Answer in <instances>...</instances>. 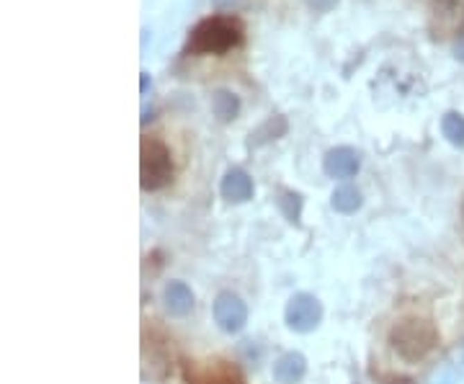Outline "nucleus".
<instances>
[{"instance_id": "f257e3e1", "label": "nucleus", "mask_w": 464, "mask_h": 384, "mask_svg": "<svg viewBox=\"0 0 464 384\" xmlns=\"http://www.w3.org/2000/svg\"><path fill=\"white\" fill-rule=\"evenodd\" d=\"M243 44V24L235 16H209L196 24L189 37V55H222Z\"/></svg>"}, {"instance_id": "f03ea898", "label": "nucleus", "mask_w": 464, "mask_h": 384, "mask_svg": "<svg viewBox=\"0 0 464 384\" xmlns=\"http://www.w3.org/2000/svg\"><path fill=\"white\" fill-rule=\"evenodd\" d=\"M390 343L397 351V356H402L405 361H420L436 348L438 333L428 320L408 317L390 330Z\"/></svg>"}, {"instance_id": "7ed1b4c3", "label": "nucleus", "mask_w": 464, "mask_h": 384, "mask_svg": "<svg viewBox=\"0 0 464 384\" xmlns=\"http://www.w3.org/2000/svg\"><path fill=\"white\" fill-rule=\"evenodd\" d=\"M173 181L171 150L157 137H142L139 147V186L145 191H160Z\"/></svg>"}, {"instance_id": "20e7f679", "label": "nucleus", "mask_w": 464, "mask_h": 384, "mask_svg": "<svg viewBox=\"0 0 464 384\" xmlns=\"http://www.w3.org/2000/svg\"><path fill=\"white\" fill-rule=\"evenodd\" d=\"M284 320L294 333H312L318 328L320 320H323V304L315 294L300 292L294 294L289 302H286V310H284Z\"/></svg>"}, {"instance_id": "39448f33", "label": "nucleus", "mask_w": 464, "mask_h": 384, "mask_svg": "<svg viewBox=\"0 0 464 384\" xmlns=\"http://www.w3.org/2000/svg\"><path fill=\"white\" fill-rule=\"evenodd\" d=\"M212 315L219 330H225L230 335H235L248 325V307L246 302L232 292H219L212 302Z\"/></svg>"}, {"instance_id": "423d86ee", "label": "nucleus", "mask_w": 464, "mask_h": 384, "mask_svg": "<svg viewBox=\"0 0 464 384\" xmlns=\"http://www.w3.org/2000/svg\"><path fill=\"white\" fill-rule=\"evenodd\" d=\"M183 376L189 384H246L235 366L225 364V361H214L212 366L186 364Z\"/></svg>"}, {"instance_id": "0eeeda50", "label": "nucleus", "mask_w": 464, "mask_h": 384, "mask_svg": "<svg viewBox=\"0 0 464 384\" xmlns=\"http://www.w3.org/2000/svg\"><path fill=\"white\" fill-rule=\"evenodd\" d=\"M361 168V155L354 147H333L325 152L323 157V171L330 178H338V181H346V178H354Z\"/></svg>"}, {"instance_id": "6e6552de", "label": "nucleus", "mask_w": 464, "mask_h": 384, "mask_svg": "<svg viewBox=\"0 0 464 384\" xmlns=\"http://www.w3.org/2000/svg\"><path fill=\"white\" fill-rule=\"evenodd\" d=\"M219 193L232 204H246L253 199V181H250V175L246 171L232 168V171L225 173V178L219 183Z\"/></svg>"}, {"instance_id": "1a4fd4ad", "label": "nucleus", "mask_w": 464, "mask_h": 384, "mask_svg": "<svg viewBox=\"0 0 464 384\" xmlns=\"http://www.w3.org/2000/svg\"><path fill=\"white\" fill-rule=\"evenodd\" d=\"M163 302L173 317H186L194 310V292L183 281H168L163 289Z\"/></svg>"}, {"instance_id": "9d476101", "label": "nucleus", "mask_w": 464, "mask_h": 384, "mask_svg": "<svg viewBox=\"0 0 464 384\" xmlns=\"http://www.w3.org/2000/svg\"><path fill=\"white\" fill-rule=\"evenodd\" d=\"M304 374H307V358L297 354V351L284 354L273 364V379L279 384H297Z\"/></svg>"}, {"instance_id": "9b49d317", "label": "nucleus", "mask_w": 464, "mask_h": 384, "mask_svg": "<svg viewBox=\"0 0 464 384\" xmlns=\"http://www.w3.org/2000/svg\"><path fill=\"white\" fill-rule=\"evenodd\" d=\"M330 204H333V209L341 211V214H354V211L361 209V204H364V199H361V191L356 189V186H338L336 191H333V196H330Z\"/></svg>"}, {"instance_id": "f8f14e48", "label": "nucleus", "mask_w": 464, "mask_h": 384, "mask_svg": "<svg viewBox=\"0 0 464 384\" xmlns=\"http://www.w3.org/2000/svg\"><path fill=\"white\" fill-rule=\"evenodd\" d=\"M212 111L219 121H232L240 114V98L230 91H217L212 98Z\"/></svg>"}, {"instance_id": "ddd939ff", "label": "nucleus", "mask_w": 464, "mask_h": 384, "mask_svg": "<svg viewBox=\"0 0 464 384\" xmlns=\"http://www.w3.org/2000/svg\"><path fill=\"white\" fill-rule=\"evenodd\" d=\"M284 132H286V119H284V116H271V119H266L264 124L250 134V145H266V142H271V139L284 137Z\"/></svg>"}, {"instance_id": "4468645a", "label": "nucleus", "mask_w": 464, "mask_h": 384, "mask_svg": "<svg viewBox=\"0 0 464 384\" xmlns=\"http://www.w3.org/2000/svg\"><path fill=\"white\" fill-rule=\"evenodd\" d=\"M441 132L454 147H464V116L456 111H449L441 119Z\"/></svg>"}, {"instance_id": "2eb2a0df", "label": "nucleus", "mask_w": 464, "mask_h": 384, "mask_svg": "<svg viewBox=\"0 0 464 384\" xmlns=\"http://www.w3.org/2000/svg\"><path fill=\"white\" fill-rule=\"evenodd\" d=\"M276 204H279L282 214L291 222V225H300V214H302V196L300 193L297 191H282L279 193V199H276Z\"/></svg>"}, {"instance_id": "dca6fc26", "label": "nucleus", "mask_w": 464, "mask_h": 384, "mask_svg": "<svg viewBox=\"0 0 464 384\" xmlns=\"http://www.w3.org/2000/svg\"><path fill=\"white\" fill-rule=\"evenodd\" d=\"M309 8L318 10V13H328V10H333L341 3V0H304Z\"/></svg>"}, {"instance_id": "f3484780", "label": "nucleus", "mask_w": 464, "mask_h": 384, "mask_svg": "<svg viewBox=\"0 0 464 384\" xmlns=\"http://www.w3.org/2000/svg\"><path fill=\"white\" fill-rule=\"evenodd\" d=\"M214 3V8H219V10H235L243 0H212Z\"/></svg>"}, {"instance_id": "a211bd4d", "label": "nucleus", "mask_w": 464, "mask_h": 384, "mask_svg": "<svg viewBox=\"0 0 464 384\" xmlns=\"http://www.w3.org/2000/svg\"><path fill=\"white\" fill-rule=\"evenodd\" d=\"M456 57L464 60V39H459V44H456Z\"/></svg>"}, {"instance_id": "6ab92c4d", "label": "nucleus", "mask_w": 464, "mask_h": 384, "mask_svg": "<svg viewBox=\"0 0 464 384\" xmlns=\"http://www.w3.org/2000/svg\"><path fill=\"white\" fill-rule=\"evenodd\" d=\"M147 85H150V78H147V75H145V73H142V93H145V91H147Z\"/></svg>"}, {"instance_id": "aec40b11", "label": "nucleus", "mask_w": 464, "mask_h": 384, "mask_svg": "<svg viewBox=\"0 0 464 384\" xmlns=\"http://www.w3.org/2000/svg\"><path fill=\"white\" fill-rule=\"evenodd\" d=\"M462 211H464V207H462Z\"/></svg>"}]
</instances>
